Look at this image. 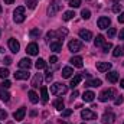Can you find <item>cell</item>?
Here are the masks:
<instances>
[{
    "instance_id": "7dc6e473",
    "label": "cell",
    "mask_w": 124,
    "mask_h": 124,
    "mask_svg": "<svg viewBox=\"0 0 124 124\" xmlns=\"http://www.w3.org/2000/svg\"><path fill=\"white\" fill-rule=\"evenodd\" d=\"M117 19H118V22H120V23H124V12H123V13H120V16H118Z\"/></svg>"
},
{
    "instance_id": "ffe728a7",
    "label": "cell",
    "mask_w": 124,
    "mask_h": 124,
    "mask_svg": "<svg viewBox=\"0 0 124 124\" xmlns=\"http://www.w3.org/2000/svg\"><path fill=\"white\" fill-rule=\"evenodd\" d=\"M94 98H95V94L93 91H85V93L82 94V100L85 101V102H91Z\"/></svg>"
},
{
    "instance_id": "db71d44e",
    "label": "cell",
    "mask_w": 124,
    "mask_h": 124,
    "mask_svg": "<svg viewBox=\"0 0 124 124\" xmlns=\"http://www.w3.org/2000/svg\"><path fill=\"white\" fill-rule=\"evenodd\" d=\"M61 124H69V123H66V121H62V120H61Z\"/></svg>"
},
{
    "instance_id": "44dd1931",
    "label": "cell",
    "mask_w": 124,
    "mask_h": 124,
    "mask_svg": "<svg viewBox=\"0 0 124 124\" xmlns=\"http://www.w3.org/2000/svg\"><path fill=\"white\" fill-rule=\"evenodd\" d=\"M69 62H71L74 66H77V68H82V58H81V56H72Z\"/></svg>"
},
{
    "instance_id": "52a82bcc",
    "label": "cell",
    "mask_w": 124,
    "mask_h": 124,
    "mask_svg": "<svg viewBox=\"0 0 124 124\" xmlns=\"http://www.w3.org/2000/svg\"><path fill=\"white\" fill-rule=\"evenodd\" d=\"M7 45H9V48H10V51H12L13 54H17V52H19V49H20L19 42H17L16 39H13V38H10V39H9Z\"/></svg>"
},
{
    "instance_id": "ee69618b",
    "label": "cell",
    "mask_w": 124,
    "mask_h": 124,
    "mask_svg": "<svg viewBox=\"0 0 124 124\" xmlns=\"http://www.w3.org/2000/svg\"><path fill=\"white\" fill-rule=\"evenodd\" d=\"M72 114V110H63L62 111V117H68V116H71Z\"/></svg>"
},
{
    "instance_id": "8992f818",
    "label": "cell",
    "mask_w": 124,
    "mask_h": 124,
    "mask_svg": "<svg viewBox=\"0 0 124 124\" xmlns=\"http://www.w3.org/2000/svg\"><path fill=\"white\" fill-rule=\"evenodd\" d=\"M81 117H82L84 120H95V118H97V113H94L91 110L85 108V110L81 111Z\"/></svg>"
},
{
    "instance_id": "9f6ffc18",
    "label": "cell",
    "mask_w": 124,
    "mask_h": 124,
    "mask_svg": "<svg viewBox=\"0 0 124 124\" xmlns=\"http://www.w3.org/2000/svg\"><path fill=\"white\" fill-rule=\"evenodd\" d=\"M0 35H1V29H0Z\"/></svg>"
},
{
    "instance_id": "3957f363",
    "label": "cell",
    "mask_w": 124,
    "mask_h": 124,
    "mask_svg": "<svg viewBox=\"0 0 124 124\" xmlns=\"http://www.w3.org/2000/svg\"><path fill=\"white\" fill-rule=\"evenodd\" d=\"M65 91H66V87L62 85V84H59V82H55L54 85H51V94H54V95L63 94Z\"/></svg>"
},
{
    "instance_id": "ab89813d",
    "label": "cell",
    "mask_w": 124,
    "mask_h": 124,
    "mask_svg": "<svg viewBox=\"0 0 124 124\" xmlns=\"http://www.w3.org/2000/svg\"><path fill=\"white\" fill-rule=\"evenodd\" d=\"M111 48H113V45H111L110 42H108V43H104V45H102V51H104V52H108V51H110Z\"/></svg>"
},
{
    "instance_id": "74e56055",
    "label": "cell",
    "mask_w": 124,
    "mask_h": 124,
    "mask_svg": "<svg viewBox=\"0 0 124 124\" xmlns=\"http://www.w3.org/2000/svg\"><path fill=\"white\" fill-rule=\"evenodd\" d=\"M120 10H121V4H120V3H116V4L113 6V12H114V13H120Z\"/></svg>"
},
{
    "instance_id": "f1b7e54d",
    "label": "cell",
    "mask_w": 124,
    "mask_h": 124,
    "mask_svg": "<svg viewBox=\"0 0 124 124\" xmlns=\"http://www.w3.org/2000/svg\"><path fill=\"white\" fill-rule=\"evenodd\" d=\"M74 16H75V13H74L72 10H68V12L63 13L62 19H63V20H71V19H74Z\"/></svg>"
},
{
    "instance_id": "11a10c76",
    "label": "cell",
    "mask_w": 124,
    "mask_h": 124,
    "mask_svg": "<svg viewBox=\"0 0 124 124\" xmlns=\"http://www.w3.org/2000/svg\"><path fill=\"white\" fill-rule=\"evenodd\" d=\"M0 13H1V6H0Z\"/></svg>"
},
{
    "instance_id": "d6986e66",
    "label": "cell",
    "mask_w": 124,
    "mask_h": 124,
    "mask_svg": "<svg viewBox=\"0 0 124 124\" xmlns=\"http://www.w3.org/2000/svg\"><path fill=\"white\" fill-rule=\"evenodd\" d=\"M51 51H54V52H61L62 51V40L51 42Z\"/></svg>"
},
{
    "instance_id": "e575fe53",
    "label": "cell",
    "mask_w": 124,
    "mask_h": 124,
    "mask_svg": "<svg viewBox=\"0 0 124 124\" xmlns=\"http://www.w3.org/2000/svg\"><path fill=\"white\" fill-rule=\"evenodd\" d=\"M69 6L72 9H77V7L81 6V0H69Z\"/></svg>"
},
{
    "instance_id": "816d5d0a",
    "label": "cell",
    "mask_w": 124,
    "mask_h": 124,
    "mask_svg": "<svg viewBox=\"0 0 124 124\" xmlns=\"http://www.w3.org/2000/svg\"><path fill=\"white\" fill-rule=\"evenodd\" d=\"M4 3H6V4H13L15 0H4Z\"/></svg>"
},
{
    "instance_id": "9c48e42d",
    "label": "cell",
    "mask_w": 124,
    "mask_h": 124,
    "mask_svg": "<svg viewBox=\"0 0 124 124\" xmlns=\"http://www.w3.org/2000/svg\"><path fill=\"white\" fill-rule=\"evenodd\" d=\"M25 114H26V108H25V107H20L17 111H15L13 117H15L16 121H22V120L25 118Z\"/></svg>"
},
{
    "instance_id": "f5cc1de1",
    "label": "cell",
    "mask_w": 124,
    "mask_h": 124,
    "mask_svg": "<svg viewBox=\"0 0 124 124\" xmlns=\"http://www.w3.org/2000/svg\"><path fill=\"white\" fill-rule=\"evenodd\" d=\"M120 87H121V88H124V79H121V81H120Z\"/></svg>"
},
{
    "instance_id": "681fc988",
    "label": "cell",
    "mask_w": 124,
    "mask_h": 124,
    "mask_svg": "<svg viewBox=\"0 0 124 124\" xmlns=\"http://www.w3.org/2000/svg\"><path fill=\"white\" fill-rule=\"evenodd\" d=\"M118 36H120V39H121V40H124V28L121 29V31H120V33H118Z\"/></svg>"
},
{
    "instance_id": "c3c4849f",
    "label": "cell",
    "mask_w": 124,
    "mask_h": 124,
    "mask_svg": "<svg viewBox=\"0 0 124 124\" xmlns=\"http://www.w3.org/2000/svg\"><path fill=\"white\" fill-rule=\"evenodd\" d=\"M52 77H54V75H52L51 72H48V75H46V81H48V82H51V81H52Z\"/></svg>"
},
{
    "instance_id": "5b68a950",
    "label": "cell",
    "mask_w": 124,
    "mask_h": 124,
    "mask_svg": "<svg viewBox=\"0 0 124 124\" xmlns=\"http://www.w3.org/2000/svg\"><path fill=\"white\" fill-rule=\"evenodd\" d=\"M97 25H98L100 29H108V26L111 25V20H110V17H107V16H101V17L98 19Z\"/></svg>"
},
{
    "instance_id": "d590c367",
    "label": "cell",
    "mask_w": 124,
    "mask_h": 124,
    "mask_svg": "<svg viewBox=\"0 0 124 124\" xmlns=\"http://www.w3.org/2000/svg\"><path fill=\"white\" fill-rule=\"evenodd\" d=\"M0 85H1V88H3V90H7V88H10V85H12V82H10L9 79H4V81H3V82L0 84Z\"/></svg>"
},
{
    "instance_id": "f6af8a7d",
    "label": "cell",
    "mask_w": 124,
    "mask_h": 124,
    "mask_svg": "<svg viewBox=\"0 0 124 124\" xmlns=\"http://www.w3.org/2000/svg\"><path fill=\"white\" fill-rule=\"evenodd\" d=\"M4 63H6V65H10V63H12V58H10V56H4Z\"/></svg>"
},
{
    "instance_id": "ba28073f",
    "label": "cell",
    "mask_w": 124,
    "mask_h": 124,
    "mask_svg": "<svg viewBox=\"0 0 124 124\" xmlns=\"http://www.w3.org/2000/svg\"><path fill=\"white\" fill-rule=\"evenodd\" d=\"M29 77H31L29 69H20V71H16V74H15L16 79H28Z\"/></svg>"
},
{
    "instance_id": "f35d334b",
    "label": "cell",
    "mask_w": 124,
    "mask_h": 124,
    "mask_svg": "<svg viewBox=\"0 0 124 124\" xmlns=\"http://www.w3.org/2000/svg\"><path fill=\"white\" fill-rule=\"evenodd\" d=\"M116 35H117L116 28H110V29H108V38H114Z\"/></svg>"
},
{
    "instance_id": "cb8c5ba5",
    "label": "cell",
    "mask_w": 124,
    "mask_h": 124,
    "mask_svg": "<svg viewBox=\"0 0 124 124\" xmlns=\"http://www.w3.org/2000/svg\"><path fill=\"white\" fill-rule=\"evenodd\" d=\"M63 105H65V104H63V100H62L61 97L54 101V107H55L58 111H62V110H63Z\"/></svg>"
},
{
    "instance_id": "277c9868",
    "label": "cell",
    "mask_w": 124,
    "mask_h": 124,
    "mask_svg": "<svg viewBox=\"0 0 124 124\" xmlns=\"http://www.w3.org/2000/svg\"><path fill=\"white\" fill-rule=\"evenodd\" d=\"M81 48H82V43H81L78 39H72V40L68 43V49H69L71 52H78V51H81Z\"/></svg>"
},
{
    "instance_id": "ac0fdd59",
    "label": "cell",
    "mask_w": 124,
    "mask_h": 124,
    "mask_svg": "<svg viewBox=\"0 0 124 124\" xmlns=\"http://www.w3.org/2000/svg\"><path fill=\"white\" fill-rule=\"evenodd\" d=\"M81 81H82V75H81V74H77V75L71 79V84H69V85H71V88L74 90V88H75V87L81 82Z\"/></svg>"
},
{
    "instance_id": "f907efd6",
    "label": "cell",
    "mask_w": 124,
    "mask_h": 124,
    "mask_svg": "<svg viewBox=\"0 0 124 124\" xmlns=\"http://www.w3.org/2000/svg\"><path fill=\"white\" fill-rule=\"evenodd\" d=\"M78 91H77V90H74V93H72V95H71V97H72V100H74V98H77V97H78Z\"/></svg>"
},
{
    "instance_id": "7bdbcfd3",
    "label": "cell",
    "mask_w": 124,
    "mask_h": 124,
    "mask_svg": "<svg viewBox=\"0 0 124 124\" xmlns=\"http://www.w3.org/2000/svg\"><path fill=\"white\" fill-rule=\"evenodd\" d=\"M7 118V113L4 110H0V120H6Z\"/></svg>"
},
{
    "instance_id": "6da1fadb",
    "label": "cell",
    "mask_w": 124,
    "mask_h": 124,
    "mask_svg": "<svg viewBox=\"0 0 124 124\" xmlns=\"http://www.w3.org/2000/svg\"><path fill=\"white\" fill-rule=\"evenodd\" d=\"M25 7L23 6H19V7H16V10L13 12V20L16 22V23H22L23 20H25Z\"/></svg>"
},
{
    "instance_id": "603a6c76",
    "label": "cell",
    "mask_w": 124,
    "mask_h": 124,
    "mask_svg": "<svg viewBox=\"0 0 124 124\" xmlns=\"http://www.w3.org/2000/svg\"><path fill=\"white\" fill-rule=\"evenodd\" d=\"M72 74H74V69H72L71 66H65V68L62 69V77H63V78H71Z\"/></svg>"
},
{
    "instance_id": "5bb4252c",
    "label": "cell",
    "mask_w": 124,
    "mask_h": 124,
    "mask_svg": "<svg viewBox=\"0 0 124 124\" xmlns=\"http://www.w3.org/2000/svg\"><path fill=\"white\" fill-rule=\"evenodd\" d=\"M49 100V95H48V88L46 87H40V101L43 104H46Z\"/></svg>"
},
{
    "instance_id": "9a60e30c",
    "label": "cell",
    "mask_w": 124,
    "mask_h": 124,
    "mask_svg": "<svg viewBox=\"0 0 124 124\" xmlns=\"http://www.w3.org/2000/svg\"><path fill=\"white\" fill-rule=\"evenodd\" d=\"M31 66H32V61L29 58H23L19 62V68H22V69H29Z\"/></svg>"
},
{
    "instance_id": "4fadbf2b",
    "label": "cell",
    "mask_w": 124,
    "mask_h": 124,
    "mask_svg": "<svg viewBox=\"0 0 124 124\" xmlns=\"http://www.w3.org/2000/svg\"><path fill=\"white\" fill-rule=\"evenodd\" d=\"M114 118H116V116L113 114V113H105L104 116H102V124H113L114 123Z\"/></svg>"
},
{
    "instance_id": "60d3db41",
    "label": "cell",
    "mask_w": 124,
    "mask_h": 124,
    "mask_svg": "<svg viewBox=\"0 0 124 124\" xmlns=\"http://www.w3.org/2000/svg\"><path fill=\"white\" fill-rule=\"evenodd\" d=\"M123 101H124V98L120 95V97H117V98L114 100V104H116V105H120V104H123Z\"/></svg>"
},
{
    "instance_id": "7402d4cb",
    "label": "cell",
    "mask_w": 124,
    "mask_h": 124,
    "mask_svg": "<svg viewBox=\"0 0 124 124\" xmlns=\"http://www.w3.org/2000/svg\"><path fill=\"white\" fill-rule=\"evenodd\" d=\"M58 10H59V4L55 1L54 4H51V6L48 7V15H49V16H54V15H55Z\"/></svg>"
},
{
    "instance_id": "8d00e7d4",
    "label": "cell",
    "mask_w": 124,
    "mask_h": 124,
    "mask_svg": "<svg viewBox=\"0 0 124 124\" xmlns=\"http://www.w3.org/2000/svg\"><path fill=\"white\" fill-rule=\"evenodd\" d=\"M26 6H28L29 9H35V7H36V0H28V1H26Z\"/></svg>"
},
{
    "instance_id": "b9f144b4",
    "label": "cell",
    "mask_w": 124,
    "mask_h": 124,
    "mask_svg": "<svg viewBox=\"0 0 124 124\" xmlns=\"http://www.w3.org/2000/svg\"><path fill=\"white\" fill-rule=\"evenodd\" d=\"M58 35H56V32H54V31H49L48 32V35H46V38L48 39H52V38H56Z\"/></svg>"
},
{
    "instance_id": "4316f807",
    "label": "cell",
    "mask_w": 124,
    "mask_h": 124,
    "mask_svg": "<svg viewBox=\"0 0 124 124\" xmlns=\"http://www.w3.org/2000/svg\"><path fill=\"white\" fill-rule=\"evenodd\" d=\"M28 95H29V100H31L32 104H36V102L39 101V97H38V94L35 93V91H29Z\"/></svg>"
},
{
    "instance_id": "8fae6325",
    "label": "cell",
    "mask_w": 124,
    "mask_h": 124,
    "mask_svg": "<svg viewBox=\"0 0 124 124\" xmlns=\"http://www.w3.org/2000/svg\"><path fill=\"white\" fill-rule=\"evenodd\" d=\"M78 35H79V38H81L82 40H85V42H90V40L93 39V33L90 31H85V29H81Z\"/></svg>"
},
{
    "instance_id": "2e32d148",
    "label": "cell",
    "mask_w": 124,
    "mask_h": 124,
    "mask_svg": "<svg viewBox=\"0 0 124 124\" xmlns=\"http://www.w3.org/2000/svg\"><path fill=\"white\" fill-rule=\"evenodd\" d=\"M107 79H108L111 84H116V82L118 81V72H116V71L108 72V74H107Z\"/></svg>"
},
{
    "instance_id": "1f68e13d",
    "label": "cell",
    "mask_w": 124,
    "mask_h": 124,
    "mask_svg": "<svg viewBox=\"0 0 124 124\" xmlns=\"http://www.w3.org/2000/svg\"><path fill=\"white\" fill-rule=\"evenodd\" d=\"M9 75H10V72H9V69H7V68H0V78L6 79Z\"/></svg>"
},
{
    "instance_id": "484cf974",
    "label": "cell",
    "mask_w": 124,
    "mask_h": 124,
    "mask_svg": "<svg viewBox=\"0 0 124 124\" xmlns=\"http://www.w3.org/2000/svg\"><path fill=\"white\" fill-rule=\"evenodd\" d=\"M102 82H101V79H98V78H95V79H91V81H88V82H85V87H100Z\"/></svg>"
},
{
    "instance_id": "7a4b0ae2",
    "label": "cell",
    "mask_w": 124,
    "mask_h": 124,
    "mask_svg": "<svg viewBox=\"0 0 124 124\" xmlns=\"http://www.w3.org/2000/svg\"><path fill=\"white\" fill-rule=\"evenodd\" d=\"M114 95H116V91L113 90V88H110V90H104L102 93L100 94V101H102V102H105V101H110V100H113L114 98Z\"/></svg>"
},
{
    "instance_id": "d4e9b609",
    "label": "cell",
    "mask_w": 124,
    "mask_h": 124,
    "mask_svg": "<svg viewBox=\"0 0 124 124\" xmlns=\"http://www.w3.org/2000/svg\"><path fill=\"white\" fill-rule=\"evenodd\" d=\"M113 55L116 56V58H118V56H123L124 55V46H116L114 48V51H113Z\"/></svg>"
},
{
    "instance_id": "f546056e",
    "label": "cell",
    "mask_w": 124,
    "mask_h": 124,
    "mask_svg": "<svg viewBox=\"0 0 124 124\" xmlns=\"http://www.w3.org/2000/svg\"><path fill=\"white\" fill-rule=\"evenodd\" d=\"M94 45H95V46H102V45H104V36H102V35H98V36L95 38V40H94Z\"/></svg>"
},
{
    "instance_id": "e0dca14e",
    "label": "cell",
    "mask_w": 124,
    "mask_h": 124,
    "mask_svg": "<svg viewBox=\"0 0 124 124\" xmlns=\"http://www.w3.org/2000/svg\"><path fill=\"white\" fill-rule=\"evenodd\" d=\"M42 81H43V78H42V74H36V75L33 77V79H32V87L38 88V87L42 84Z\"/></svg>"
},
{
    "instance_id": "30bf717a",
    "label": "cell",
    "mask_w": 124,
    "mask_h": 124,
    "mask_svg": "<svg viewBox=\"0 0 124 124\" xmlns=\"http://www.w3.org/2000/svg\"><path fill=\"white\" fill-rule=\"evenodd\" d=\"M26 52H28L29 55H38V52H39V46H38V43H35V42L29 43V45L26 46Z\"/></svg>"
},
{
    "instance_id": "83f0119b",
    "label": "cell",
    "mask_w": 124,
    "mask_h": 124,
    "mask_svg": "<svg viewBox=\"0 0 124 124\" xmlns=\"http://www.w3.org/2000/svg\"><path fill=\"white\" fill-rule=\"evenodd\" d=\"M0 100H1V101H6V102L10 100V94L7 93V91H4L3 88L0 90Z\"/></svg>"
},
{
    "instance_id": "7c38bea8",
    "label": "cell",
    "mask_w": 124,
    "mask_h": 124,
    "mask_svg": "<svg viewBox=\"0 0 124 124\" xmlns=\"http://www.w3.org/2000/svg\"><path fill=\"white\" fill-rule=\"evenodd\" d=\"M111 68L110 62H97V69L100 72H108V69Z\"/></svg>"
},
{
    "instance_id": "4dcf8cb0",
    "label": "cell",
    "mask_w": 124,
    "mask_h": 124,
    "mask_svg": "<svg viewBox=\"0 0 124 124\" xmlns=\"http://www.w3.org/2000/svg\"><path fill=\"white\" fill-rule=\"evenodd\" d=\"M35 66H36L38 69H45V68H46V62L43 61L42 58H39V59L36 61V63H35Z\"/></svg>"
},
{
    "instance_id": "bcb514c9",
    "label": "cell",
    "mask_w": 124,
    "mask_h": 124,
    "mask_svg": "<svg viewBox=\"0 0 124 124\" xmlns=\"http://www.w3.org/2000/svg\"><path fill=\"white\" fill-rule=\"evenodd\" d=\"M49 62H51V63H56V62H58V58H56L55 55H52L51 59H49Z\"/></svg>"
},
{
    "instance_id": "d6a6232c",
    "label": "cell",
    "mask_w": 124,
    "mask_h": 124,
    "mask_svg": "<svg viewBox=\"0 0 124 124\" xmlns=\"http://www.w3.org/2000/svg\"><path fill=\"white\" fill-rule=\"evenodd\" d=\"M81 16H82V19H85V20H88V19L91 17V12H90L88 9H84V10L81 12Z\"/></svg>"
},
{
    "instance_id": "836d02e7",
    "label": "cell",
    "mask_w": 124,
    "mask_h": 124,
    "mask_svg": "<svg viewBox=\"0 0 124 124\" xmlns=\"http://www.w3.org/2000/svg\"><path fill=\"white\" fill-rule=\"evenodd\" d=\"M29 35H31L32 39H36V38H39V35H40V31H39V29H32V31L29 32Z\"/></svg>"
}]
</instances>
